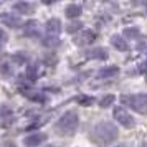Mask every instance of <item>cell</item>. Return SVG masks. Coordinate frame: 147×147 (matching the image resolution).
<instances>
[{"mask_svg":"<svg viewBox=\"0 0 147 147\" xmlns=\"http://www.w3.org/2000/svg\"><path fill=\"white\" fill-rule=\"evenodd\" d=\"M47 63H56V58H55V56H47Z\"/></svg>","mask_w":147,"mask_h":147,"instance_id":"cell-22","label":"cell"},{"mask_svg":"<svg viewBox=\"0 0 147 147\" xmlns=\"http://www.w3.org/2000/svg\"><path fill=\"white\" fill-rule=\"evenodd\" d=\"M12 122H13V113H12V109L8 106H5V104H2L0 106V126L7 127Z\"/></svg>","mask_w":147,"mask_h":147,"instance_id":"cell-8","label":"cell"},{"mask_svg":"<svg viewBox=\"0 0 147 147\" xmlns=\"http://www.w3.org/2000/svg\"><path fill=\"white\" fill-rule=\"evenodd\" d=\"M0 22L3 25H7L10 28H18L22 25V18L17 17V15H12V13H2L0 15Z\"/></svg>","mask_w":147,"mask_h":147,"instance_id":"cell-9","label":"cell"},{"mask_svg":"<svg viewBox=\"0 0 147 147\" xmlns=\"http://www.w3.org/2000/svg\"><path fill=\"white\" fill-rule=\"evenodd\" d=\"M60 33H61V22L58 20V18H51V20H48L47 27H45L43 45H47V47H55V45H58Z\"/></svg>","mask_w":147,"mask_h":147,"instance_id":"cell-4","label":"cell"},{"mask_svg":"<svg viewBox=\"0 0 147 147\" xmlns=\"http://www.w3.org/2000/svg\"><path fill=\"white\" fill-rule=\"evenodd\" d=\"M27 78L30 81H35L38 78V65H30L27 69Z\"/></svg>","mask_w":147,"mask_h":147,"instance_id":"cell-17","label":"cell"},{"mask_svg":"<svg viewBox=\"0 0 147 147\" xmlns=\"http://www.w3.org/2000/svg\"><path fill=\"white\" fill-rule=\"evenodd\" d=\"M121 102L129 106L139 114H147V94H124L121 96Z\"/></svg>","mask_w":147,"mask_h":147,"instance_id":"cell-3","label":"cell"},{"mask_svg":"<svg viewBox=\"0 0 147 147\" xmlns=\"http://www.w3.org/2000/svg\"><path fill=\"white\" fill-rule=\"evenodd\" d=\"M117 127L114 126L109 121H102L99 124H96L94 129L89 134V139L93 140L94 144H109L113 140L117 139Z\"/></svg>","mask_w":147,"mask_h":147,"instance_id":"cell-1","label":"cell"},{"mask_svg":"<svg viewBox=\"0 0 147 147\" xmlns=\"http://www.w3.org/2000/svg\"><path fill=\"white\" fill-rule=\"evenodd\" d=\"M124 36H127V38H131V40H137L140 36V32L137 30L136 27H131V28H126L124 30Z\"/></svg>","mask_w":147,"mask_h":147,"instance_id":"cell-16","label":"cell"},{"mask_svg":"<svg viewBox=\"0 0 147 147\" xmlns=\"http://www.w3.org/2000/svg\"><path fill=\"white\" fill-rule=\"evenodd\" d=\"M80 126V116L74 111H66L55 124V132L58 136H73Z\"/></svg>","mask_w":147,"mask_h":147,"instance_id":"cell-2","label":"cell"},{"mask_svg":"<svg viewBox=\"0 0 147 147\" xmlns=\"http://www.w3.org/2000/svg\"><path fill=\"white\" fill-rule=\"evenodd\" d=\"M96 32L93 30H81L80 33L73 38V43L78 45V47H86V45H91L94 40H96Z\"/></svg>","mask_w":147,"mask_h":147,"instance_id":"cell-6","label":"cell"},{"mask_svg":"<svg viewBox=\"0 0 147 147\" xmlns=\"http://www.w3.org/2000/svg\"><path fill=\"white\" fill-rule=\"evenodd\" d=\"M81 28H83V23L81 22H73V23H69L66 27V32L68 33H74V32H80Z\"/></svg>","mask_w":147,"mask_h":147,"instance_id":"cell-19","label":"cell"},{"mask_svg":"<svg viewBox=\"0 0 147 147\" xmlns=\"http://www.w3.org/2000/svg\"><path fill=\"white\" fill-rule=\"evenodd\" d=\"M86 58H91V60H106L107 51L104 48H93V50L86 51Z\"/></svg>","mask_w":147,"mask_h":147,"instance_id":"cell-13","label":"cell"},{"mask_svg":"<svg viewBox=\"0 0 147 147\" xmlns=\"http://www.w3.org/2000/svg\"><path fill=\"white\" fill-rule=\"evenodd\" d=\"M119 74V68L117 66H106L102 68V69H99L98 71V78H104V80H109V78H114V76H117Z\"/></svg>","mask_w":147,"mask_h":147,"instance_id":"cell-11","label":"cell"},{"mask_svg":"<svg viewBox=\"0 0 147 147\" xmlns=\"http://www.w3.org/2000/svg\"><path fill=\"white\" fill-rule=\"evenodd\" d=\"M114 99H116V98H114L113 94H107V96H104V98L101 99V102H99L101 107H109L114 102Z\"/></svg>","mask_w":147,"mask_h":147,"instance_id":"cell-20","label":"cell"},{"mask_svg":"<svg viewBox=\"0 0 147 147\" xmlns=\"http://www.w3.org/2000/svg\"><path fill=\"white\" fill-rule=\"evenodd\" d=\"M5 43H7V33H5V32L0 28V48L3 47Z\"/></svg>","mask_w":147,"mask_h":147,"instance_id":"cell-21","label":"cell"},{"mask_svg":"<svg viewBox=\"0 0 147 147\" xmlns=\"http://www.w3.org/2000/svg\"><path fill=\"white\" fill-rule=\"evenodd\" d=\"M76 102H78L80 106H91V104L94 102V98L81 94V96H78V98H76Z\"/></svg>","mask_w":147,"mask_h":147,"instance_id":"cell-18","label":"cell"},{"mask_svg":"<svg viewBox=\"0 0 147 147\" xmlns=\"http://www.w3.org/2000/svg\"><path fill=\"white\" fill-rule=\"evenodd\" d=\"M13 8L15 10H18V12H22V13H32V12H33V5H32V3H27V2L15 3Z\"/></svg>","mask_w":147,"mask_h":147,"instance_id":"cell-15","label":"cell"},{"mask_svg":"<svg viewBox=\"0 0 147 147\" xmlns=\"http://www.w3.org/2000/svg\"><path fill=\"white\" fill-rule=\"evenodd\" d=\"M40 25H38V22L35 20H30L25 23V27H23V33L25 36H32V38H36L38 35H40Z\"/></svg>","mask_w":147,"mask_h":147,"instance_id":"cell-10","label":"cell"},{"mask_svg":"<svg viewBox=\"0 0 147 147\" xmlns=\"http://www.w3.org/2000/svg\"><path fill=\"white\" fill-rule=\"evenodd\" d=\"M117 147H127V146H117Z\"/></svg>","mask_w":147,"mask_h":147,"instance_id":"cell-23","label":"cell"},{"mask_svg":"<svg viewBox=\"0 0 147 147\" xmlns=\"http://www.w3.org/2000/svg\"><path fill=\"white\" fill-rule=\"evenodd\" d=\"M81 12H83V8H81V5H78V3H69V5L65 8V15H66L68 18H78L81 15Z\"/></svg>","mask_w":147,"mask_h":147,"instance_id":"cell-14","label":"cell"},{"mask_svg":"<svg viewBox=\"0 0 147 147\" xmlns=\"http://www.w3.org/2000/svg\"><path fill=\"white\" fill-rule=\"evenodd\" d=\"M45 140H47V134L36 132V134H32V136L25 137V139H23V144L27 147H38V146H41Z\"/></svg>","mask_w":147,"mask_h":147,"instance_id":"cell-7","label":"cell"},{"mask_svg":"<svg viewBox=\"0 0 147 147\" xmlns=\"http://www.w3.org/2000/svg\"><path fill=\"white\" fill-rule=\"evenodd\" d=\"M113 116H114V119L117 121L121 126H124L126 129H132V127L136 126V121H134V117L127 113L122 106H116V107H114Z\"/></svg>","mask_w":147,"mask_h":147,"instance_id":"cell-5","label":"cell"},{"mask_svg":"<svg viewBox=\"0 0 147 147\" xmlns=\"http://www.w3.org/2000/svg\"><path fill=\"white\" fill-rule=\"evenodd\" d=\"M111 45H113L114 48H117L119 51H127V50H129L127 41L124 40L122 36H119V35H113V36H111Z\"/></svg>","mask_w":147,"mask_h":147,"instance_id":"cell-12","label":"cell"}]
</instances>
